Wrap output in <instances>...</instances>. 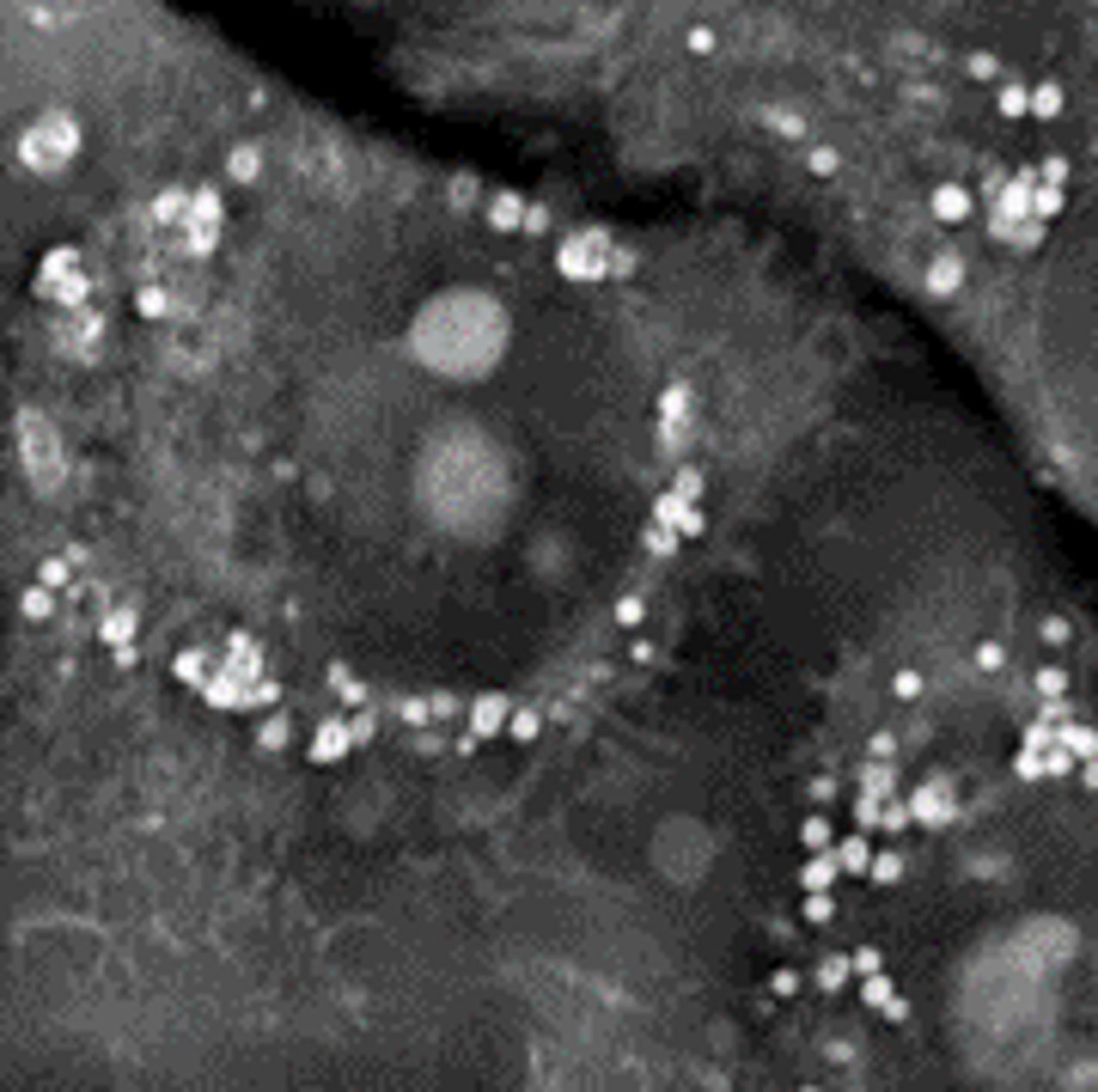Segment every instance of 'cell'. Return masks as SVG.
Masks as SVG:
<instances>
[{"label": "cell", "instance_id": "6da1fadb", "mask_svg": "<svg viewBox=\"0 0 1098 1092\" xmlns=\"http://www.w3.org/2000/svg\"><path fill=\"white\" fill-rule=\"evenodd\" d=\"M244 238L226 177L37 250L7 403L13 604L262 757L476 763L677 659L805 458L811 391L641 299V250L483 189L452 244Z\"/></svg>", "mask_w": 1098, "mask_h": 1092}, {"label": "cell", "instance_id": "3957f363", "mask_svg": "<svg viewBox=\"0 0 1098 1092\" xmlns=\"http://www.w3.org/2000/svg\"><path fill=\"white\" fill-rule=\"evenodd\" d=\"M1007 141H952L916 208L910 275L940 312L1001 452L1098 556V104L1062 74L965 55Z\"/></svg>", "mask_w": 1098, "mask_h": 1092}, {"label": "cell", "instance_id": "7a4b0ae2", "mask_svg": "<svg viewBox=\"0 0 1098 1092\" xmlns=\"http://www.w3.org/2000/svg\"><path fill=\"white\" fill-rule=\"evenodd\" d=\"M799 891L836 940L861 1092H1098V635L1019 568L946 574L836 677Z\"/></svg>", "mask_w": 1098, "mask_h": 1092}]
</instances>
